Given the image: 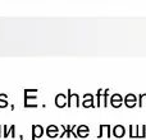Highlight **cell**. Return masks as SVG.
I'll return each instance as SVG.
<instances>
[{"instance_id":"1","label":"cell","mask_w":146,"mask_h":140,"mask_svg":"<svg viewBox=\"0 0 146 140\" xmlns=\"http://www.w3.org/2000/svg\"><path fill=\"white\" fill-rule=\"evenodd\" d=\"M108 92L109 89H99L98 90V94H96V97H98V108L99 107H108Z\"/></svg>"},{"instance_id":"2","label":"cell","mask_w":146,"mask_h":140,"mask_svg":"<svg viewBox=\"0 0 146 140\" xmlns=\"http://www.w3.org/2000/svg\"><path fill=\"white\" fill-rule=\"evenodd\" d=\"M62 129H63V133L59 134V138L63 139L64 136L67 135V139H69L71 136L73 135L76 139H77V135H76V133H73V130L76 129V125H62Z\"/></svg>"},{"instance_id":"3","label":"cell","mask_w":146,"mask_h":140,"mask_svg":"<svg viewBox=\"0 0 146 140\" xmlns=\"http://www.w3.org/2000/svg\"><path fill=\"white\" fill-rule=\"evenodd\" d=\"M68 98H67V106H68L69 108L72 107L73 105H76V107L78 108V106H80V97H78L77 93H72L71 89H68Z\"/></svg>"},{"instance_id":"4","label":"cell","mask_w":146,"mask_h":140,"mask_svg":"<svg viewBox=\"0 0 146 140\" xmlns=\"http://www.w3.org/2000/svg\"><path fill=\"white\" fill-rule=\"evenodd\" d=\"M110 106L113 108H119L122 105H123V97H122L119 93H114L110 97V101H109Z\"/></svg>"},{"instance_id":"5","label":"cell","mask_w":146,"mask_h":140,"mask_svg":"<svg viewBox=\"0 0 146 140\" xmlns=\"http://www.w3.org/2000/svg\"><path fill=\"white\" fill-rule=\"evenodd\" d=\"M123 103L126 105L127 108H133L137 105V98L133 93H128L126 97L123 98Z\"/></svg>"},{"instance_id":"6","label":"cell","mask_w":146,"mask_h":140,"mask_svg":"<svg viewBox=\"0 0 146 140\" xmlns=\"http://www.w3.org/2000/svg\"><path fill=\"white\" fill-rule=\"evenodd\" d=\"M129 138L131 139H144L146 138V133H139V125H129Z\"/></svg>"},{"instance_id":"7","label":"cell","mask_w":146,"mask_h":140,"mask_svg":"<svg viewBox=\"0 0 146 140\" xmlns=\"http://www.w3.org/2000/svg\"><path fill=\"white\" fill-rule=\"evenodd\" d=\"M82 106L85 108H95V103H94V97L91 93H86L83 96V101H82Z\"/></svg>"},{"instance_id":"8","label":"cell","mask_w":146,"mask_h":140,"mask_svg":"<svg viewBox=\"0 0 146 140\" xmlns=\"http://www.w3.org/2000/svg\"><path fill=\"white\" fill-rule=\"evenodd\" d=\"M76 135H77V138H87L88 135H90V129H88L87 125H80L77 128V133H76Z\"/></svg>"},{"instance_id":"9","label":"cell","mask_w":146,"mask_h":140,"mask_svg":"<svg viewBox=\"0 0 146 140\" xmlns=\"http://www.w3.org/2000/svg\"><path fill=\"white\" fill-rule=\"evenodd\" d=\"M111 134H113L117 139H122L124 135H126V129H124V126H122V125H115L113 128V130H111Z\"/></svg>"},{"instance_id":"10","label":"cell","mask_w":146,"mask_h":140,"mask_svg":"<svg viewBox=\"0 0 146 140\" xmlns=\"http://www.w3.org/2000/svg\"><path fill=\"white\" fill-rule=\"evenodd\" d=\"M46 135L51 139L59 136V128L56 125H49L48 128H46Z\"/></svg>"},{"instance_id":"11","label":"cell","mask_w":146,"mask_h":140,"mask_svg":"<svg viewBox=\"0 0 146 140\" xmlns=\"http://www.w3.org/2000/svg\"><path fill=\"white\" fill-rule=\"evenodd\" d=\"M44 129L41 125H32V140H36L44 135Z\"/></svg>"},{"instance_id":"12","label":"cell","mask_w":146,"mask_h":140,"mask_svg":"<svg viewBox=\"0 0 146 140\" xmlns=\"http://www.w3.org/2000/svg\"><path fill=\"white\" fill-rule=\"evenodd\" d=\"M55 106L58 108L66 107V106H67V97H66V94H63V93L56 94V97H55Z\"/></svg>"},{"instance_id":"13","label":"cell","mask_w":146,"mask_h":140,"mask_svg":"<svg viewBox=\"0 0 146 140\" xmlns=\"http://www.w3.org/2000/svg\"><path fill=\"white\" fill-rule=\"evenodd\" d=\"M110 133H111V130H110V125H109V124L100 125V133H99V135H98V139L103 138L104 134H106V135H108V139H109V138H110V135H111Z\"/></svg>"},{"instance_id":"14","label":"cell","mask_w":146,"mask_h":140,"mask_svg":"<svg viewBox=\"0 0 146 140\" xmlns=\"http://www.w3.org/2000/svg\"><path fill=\"white\" fill-rule=\"evenodd\" d=\"M3 129H4V134H3L1 136H4V138L7 139L8 136H9V134H10V135H12V138H15V133H14V131H15V126L14 125L10 126V129H8L7 125H4V126H3Z\"/></svg>"},{"instance_id":"15","label":"cell","mask_w":146,"mask_h":140,"mask_svg":"<svg viewBox=\"0 0 146 140\" xmlns=\"http://www.w3.org/2000/svg\"><path fill=\"white\" fill-rule=\"evenodd\" d=\"M146 106V93H141L139 96V107L142 108Z\"/></svg>"},{"instance_id":"16","label":"cell","mask_w":146,"mask_h":140,"mask_svg":"<svg viewBox=\"0 0 146 140\" xmlns=\"http://www.w3.org/2000/svg\"><path fill=\"white\" fill-rule=\"evenodd\" d=\"M7 94H4V93H1L0 94V108H4L8 106V101H7Z\"/></svg>"},{"instance_id":"17","label":"cell","mask_w":146,"mask_h":140,"mask_svg":"<svg viewBox=\"0 0 146 140\" xmlns=\"http://www.w3.org/2000/svg\"><path fill=\"white\" fill-rule=\"evenodd\" d=\"M0 138H1V126H0Z\"/></svg>"}]
</instances>
